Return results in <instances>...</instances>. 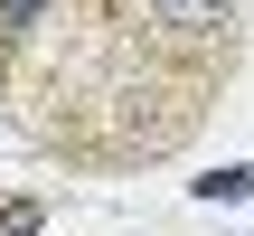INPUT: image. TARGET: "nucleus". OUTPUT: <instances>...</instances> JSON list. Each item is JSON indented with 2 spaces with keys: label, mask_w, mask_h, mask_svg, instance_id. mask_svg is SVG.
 <instances>
[{
  "label": "nucleus",
  "mask_w": 254,
  "mask_h": 236,
  "mask_svg": "<svg viewBox=\"0 0 254 236\" xmlns=\"http://www.w3.org/2000/svg\"><path fill=\"white\" fill-rule=\"evenodd\" d=\"M151 28L179 38V47H207V38L236 28V0H151Z\"/></svg>",
  "instance_id": "f257e3e1"
},
{
  "label": "nucleus",
  "mask_w": 254,
  "mask_h": 236,
  "mask_svg": "<svg viewBox=\"0 0 254 236\" xmlns=\"http://www.w3.org/2000/svg\"><path fill=\"white\" fill-rule=\"evenodd\" d=\"M198 199H217V208H236V199H254V170H245V161H226V170H207V180H198Z\"/></svg>",
  "instance_id": "f03ea898"
},
{
  "label": "nucleus",
  "mask_w": 254,
  "mask_h": 236,
  "mask_svg": "<svg viewBox=\"0 0 254 236\" xmlns=\"http://www.w3.org/2000/svg\"><path fill=\"white\" fill-rule=\"evenodd\" d=\"M47 227V208H38V199H19V208H0V236H38Z\"/></svg>",
  "instance_id": "7ed1b4c3"
},
{
  "label": "nucleus",
  "mask_w": 254,
  "mask_h": 236,
  "mask_svg": "<svg viewBox=\"0 0 254 236\" xmlns=\"http://www.w3.org/2000/svg\"><path fill=\"white\" fill-rule=\"evenodd\" d=\"M38 9L47 0H0V28H38Z\"/></svg>",
  "instance_id": "20e7f679"
}]
</instances>
